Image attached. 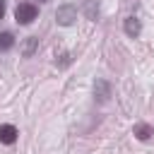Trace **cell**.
<instances>
[{"label":"cell","instance_id":"6da1fadb","mask_svg":"<svg viewBox=\"0 0 154 154\" xmlns=\"http://www.w3.org/2000/svg\"><path fill=\"white\" fill-rule=\"evenodd\" d=\"M36 14H38V10H36V5H31V2H19L17 10H14V17H17L19 24H31V22L36 19Z\"/></svg>","mask_w":154,"mask_h":154},{"label":"cell","instance_id":"7a4b0ae2","mask_svg":"<svg viewBox=\"0 0 154 154\" xmlns=\"http://www.w3.org/2000/svg\"><path fill=\"white\" fill-rule=\"evenodd\" d=\"M75 19H77V10H75L72 5H60V7H58V12H55V22H58L60 26H70Z\"/></svg>","mask_w":154,"mask_h":154},{"label":"cell","instance_id":"3957f363","mask_svg":"<svg viewBox=\"0 0 154 154\" xmlns=\"http://www.w3.org/2000/svg\"><path fill=\"white\" fill-rule=\"evenodd\" d=\"M94 99H96L99 103H106V101L111 99V82L96 79V82H94Z\"/></svg>","mask_w":154,"mask_h":154},{"label":"cell","instance_id":"277c9868","mask_svg":"<svg viewBox=\"0 0 154 154\" xmlns=\"http://www.w3.org/2000/svg\"><path fill=\"white\" fill-rule=\"evenodd\" d=\"M123 29H125V34H128L130 38H137V36L142 34V22H140L137 17H128V19L123 22Z\"/></svg>","mask_w":154,"mask_h":154},{"label":"cell","instance_id":"5b68a950","mask_svg":"<svg viewBox=\"0 0 154 154\" xmlns=\"http://www.w3.org/2000/svg\"><path fill=\"white\" fill-rule=\"evenodd\" d=\"M17 128L14 125H10V123H5V125H0V142L2 144H14L17 142Z\"/></svg>","mask_w":154,"mask_h":154},{"label":"cell","instance_id":"8992f818","mask_svg":"<svg viewBox=\"0 0 154 154\" xmlns=\"http://www.w3.org/2000/svg\"><path fill=\"white\" fill-rule=\"evenodd\" d=\"M132 135L137 137V140H142V142H147L152 135H154V128L149 125V123H135V128H132Z\"/></svg>","mask_w":154,"mask_h":154},{"label":"cell","instance_id":"52a82bcc","mask_svg":"<svg viewBox=\"0 0 154 154\" xmlns=\"http://www.w3.org/2000/svg\"><path fill=\"white\" fill-rule=\"evenodd\" d=\"M36 46H38V38H36V36H29V38H26V43H24V48H22V53L29 58V55H34Z\"/></svg>","mask_w":154,"mask_h":154},{"label":"cell","instance_id":"ba28073f","mask_svg":"<svg viewBox=\"0 0 154 154\" xmlns=\"http://www.w3.org/2000/svg\"><path fill=\"white\" fill-rule=\"evenodd\" d=\"M84 14H87L89 19H96V14H99L96 0H84Z\"/></svg>","mask_w":154,"mask_h":154},{"label":"cell","instance_id":"9c48e42d","mask_svg":"<svg viewBox=\"0 0 154 154\" xmlns=\"http://www.w3.org/2000/svg\"><path fill=\"white\" fill-rule=\"evenodd\" d=\"M14 46V38H12V34H0V51H10Z\"/></svg>","mask_w":154,"mask_h":154},{"label":"cell","instance_id":"30bf717a","mask_svg":"<svg viewBox=\"0 0 154 154\" xmlns=\"http://www.w3.org/2000/svg\"><path fill=\"white\" fill-rule=\"evenodd\" d=\"M72 63V58H70V53H63L60 55V60H55V65H60V67H67Z\"/></svg>","mask_w":154,"mask_h":154},{"label":"cell","instance_id":"8fae6325","mask_svg":"<svg viewBox=\"0 0 154 154\" xmlns=\"http://www.w3.org/2000/svg\"><path fill=\"white\" fill-rule=\"evenodd\" d=\"M2 14H5V2L0 0V19H2Z\"/></svg>","mask_w":154,"mask_h":154},{"label":"cell","instance_id":"7c38bea8","mask_svg":"<svg viewBox=\"0 0 154 154\" xmlns=\"http://www.w3.org/2000/svg\"><path fill=\"white\" fill-rule=\"evenodd\" d=\"M43 2H46V0H43Z\"/></svg>","mask_w":154,"mask_h":154}]
</instances>
